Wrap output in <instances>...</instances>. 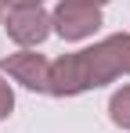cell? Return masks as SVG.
<instances>
[{"label": "cell", "mask_w": 130, "mask_h": 133, "mask_svg": "<svg viewBox=\"0 0 130 133\" xmlns=\"http://www.w3.org/2000/svg\"><path fill=\"white\" fill-rule=\"evenodd\" d=\"M4 29H7V36L22 47V50H33V47H40L47 36H51V15L43 11V7H7V15H4Z\"/></svg>", "instance_id": "obj_3"}, {"label": "cell", "mask_w": 130, "mask_h": 133, "mask_svg": "<svg viewBox=\"0 0 130 133\" xmlns=\"http://www.w3.org/2000/svg\"><path fill=\"white\" fill-rule=\"evenodd\" d=\"M116 76H130V32L105 36L101 43L62 54L58 61H51V79L47 94L54 97H76L83 90H98L112 83Z\"/></svg>", "instance_id": "obj_1"}, {"label": "cell", "mask_w": 130, "mask_h": 133, "mask_svg": "<svg viewBox=\"0 0 130 133\" xmlns=\"http://www.w3.org/2000/svg\"><path fill=\"white\" fill-rule=\"evenodd\" d=\"M51 25H54V32L69 40V43H76V40H87V36H94L98 29H101V7H94V4H87V0H62L58 7H54V15H51Z\"/></svg>", "instance_id": "obj_2"}, {"label": "cell", "mask_w": 130, "mask_h": 133, "mask_svg": "<svg viewBox=\"0 0 130 133\" xmlns=\"http://www.w3.org/2000/svg\"><path fill=\"white\" fill-rule=\"evenodd\" d=\"M0 25H4V0H0Z\"/></svg>", "instance_id": "obj_9"}, {"label": "cell", "mask_w": 130, "mask_h": 133, "mask_svg": "<svg viewBox=\"0 0 130 133\" xmlns=\"http://www.w3.org/2000/svg\"><path fill=\"white\" fill-rule=\"evenodd\" d=\"M15 111V94H11V87H7V79L0 76V119H7Z\"/></svg>", "instance_id": "obj_6"}, {"label": "cell", "mask_w": 130, "mask_h": 133, "mask_svg": "<svg viewBox=\"0 0 130 133\" xmlns=\"http://www.w3.org/2000/svg\"><path fill=\"white\" fill-rule=\"evenodd\" d=\"M87 4H94V7H101V4H108V0H87Z\"/></svg>", "instance_id": "obj_8"}, {"label": "cell", "mask_w": 130, "mask_h": 133, "mask_svg": "<svg viewBox=\"0 0 130 133\" xmlns=\"http://www.w3.org/2000/svg\"><path fill=\"white\" fill-rule=\"evenodd\" d=\"M108 119L119 126V130H130V87L116 90L112 101H108Z\"/></svg>", "instance_id": "obj_5"}, {"label": "cell", "mask_w": 130, "mask_h": 133, "mask_svg": "<svg viewBox=\"0 0 130 133\" xmlns=\"http://www.w3.org/2000/svg\"><path fill=\"white\" fill-rule=\"evenodd\" d=\"M7 7H40L43 0H4Z\"/></svg>", "instance_id": "obj_7"}, {"label": "cell", "mask_w": 130, "mask_h": 133, "mask_svg": "<svg viewBox=\"0 0 130 133\" xmlns=\"http://www.w3.org/2000/svg\"><path fill=\"white\" fill-rule=\"evenodd\" d=\"M0 68H4L15 83H22L25 90H40V94H47L51 61H47L43 54H36V50H18V54H7V58L0 61Z\"/></svg>", "instance_id": "obj_4"}]
</instances>
